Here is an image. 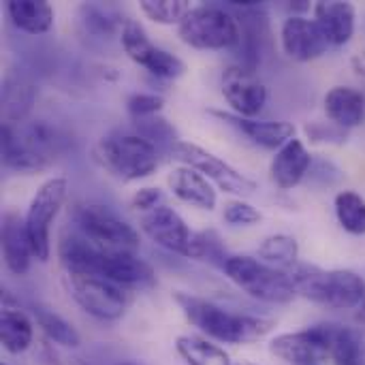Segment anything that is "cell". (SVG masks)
<instances>
[{
  "label": "cell",
  "mask_w": 365,
  "mask_h": 365,
  "mask_svg": "<svg viewBox=\"0 0 365 365\" xmlns=\"http://www.w3.org/2000/svg\"><path fill=\"white\" fill-rule=\"evenodd\" d=\"M58 257L66 276H98L120 287H150L156 274L150 263L135 252H115L96 248L83 235H64L58 244Z\"/></svg>",
  "instance_id": "cell-1"
},
{
  "label": "cell",
  "mask_w": 365,
  "mask_h": 365,
  "mask_svg": "<svg viewBox=\"0 0 365 365\" xmlns=\"http://www.w3.org/2000/svg\"><path fill=\"white\" fill-rule=\"evenodd\" d=\"M175 304L199 331L207 338H214L225 344H250L263 340L274 327L276 321L250 312H233L227 310L210 299L190 295V293H175Z\"/></svg>",
  "instance_id": "cell-2"
},
{
  "label": "cell",
  "mask_w": 365,
  "mask_h": 365,
  "mask_svg": "<svg viewBox=\"0 0 365 365\" xmlns=\"http://www.w3.org/2000/svg\"><path fill=\"white\" fill-rule=\"evenodd\" d=\"M62 152V137L45 122L2 124V163L17 173L49 169Z\"/></svg>",
  "instance_id": "cell-3"
},
{
  "label": "cell",
  "mask_w": 365,
  "mask_h": 365,
  "mask_svg": "<svg viewBox=\"0 0 365 365\" xmlns=\"http://www.w3.org/2000/svg\"><path fill=\"white\" fill-rule=\"evenodd\" d=\"M297 295L331 310H355L365 302V280L351 269L295 265L291 272Z\"/></svg>",
  "instance_id": "cell-4"
},
{
  "label": "cell",
  "mask_w": 365,
  "mask_h": 365,
  "mask_svg": "<svg viewBox=\"0 0 365 365\" xmlns=\"http://www.w3.org/2000/svg\"><path fill=\"white\" fill-rule=\"evenodd\" d=\"M227 278L246 295L265 304H291L297 297L295 282L289 272L267 265L255 257H227L222 261Z\"/></svg>",
  "instance_id": "cell-5"
},
{
  "label": "cell",
  "mask_w": 365,
  "mask_h": 365,
  "mask_svg": "<svg viewBox=\"0 0 365 365\" xmlns=\"http://www.w3.org/2000/svg\"><path fill=\"white\" fill-rule=\"evenodd\" d=\"M94 158L111 175L135 182L158 169V148L141 135H111L94 148Z\"/></svg>",
  "instance_id": "cell-6"
},
{
  "label": "cell",
  "mask_w": 365,
  "mask_h": 365,
  "mask_svg": "<svg viewBox=\"0 0 365 365\" xmlns=\"http://www.w3.org/2000/svg\"><path fill=\"white\" fill-rule=\"evenodd\" d=\"M178 36L195 49L220 51L242 43V26L237 17L222 6L203 4L190 9L178 26Z\"/></svg>",
  "instance_id": "cell-7"
},
{
  "label": "cell",
  "mask_w": 365,
  "mask_h": 365,
  "mask_svg": "<svg viewBox=\"0 0 365 365\" xmlns=\"http://www.w3.org/2000/svg\"><path fill=\"white\" fill-rule=\"evenodd\" d=\"M141 231L160 248L190 257V259H203L210 255V240L207 235H197L188 229L186 220L169 205H158L150 212L141 214Z\"/></svg>",
  "instance_id": "cell-8"
},
{
  "label": "cell",
  "mask_w": 365,
  "mask_h": 365,
  "mask_svg": "<svg viewBox=\"0 0 365 365\" xmlns=\"http://www.w3.org/2000/svg\"><path fill=\"white\" fill-rule=\"evenodd\" d=\"M79 235L92 242L96 248L115 252H137L139 233L133 225L122 220L113 210L101 203H86L75 212Z\"/></svg>",
  "instance_id": "cell-9"
},
{
  "label": "cell",
  "mask_w": 365,
  "mask_h": 365,
  "mask_svg": "<svg viewBox=\"0 0 365 365\" xmlns=\"http://www.w3.org/2000/svg\"><path fill=\"white\" fill-rule=\"evenodd\" d=\"M68 195V184L64 178H51L41 184L32 197L28 212L24 216L32 255L36 261H47L51 255V225L58 218Z\"/></svg>",
  "instance_id": "cell-10"
},
{
  "label": "cell",
  "mask_w": 365,
  "mask_h": 365,
  "mask_svg": "<svg viewBox=\"0 0 365 365\" xmlns=\"http://www.w3.org/2000/svg\"><path fill=\"white\" fill-rule=\"evenodd\" d=\"M68 287L77 306L105 323L122 319L133 302L130 289L98 276H68Z\"/></svg>",
  "instance_id": "cell-11"
},
{
  "label": "cell",
  "mask_w": 365,
  "mask_h": 365,
  "mask_svg": "<svg viewBox=\"0 0 365 365\" xmlns=\"http://www.w3.org/2000/svg\"><path fill=\"white\" fill-rule=\"evenodd\" d=\"M171 154L182 160L186 167L197 169L199 173H203L210 182H214L220 190L229 192V195H237V197H250L257 192V182L246 178L244 173H240L235 167H231L227 160H222L220 156L207 152L205 148L190 143V141H178L171 150Z\"/></svg>",
  "instance_id": "cell-12"
},
{
  "label": "cell",
  "mask_w": 365,
  "mask_h": 365,
  "mask_svg": "<svg viewBox=\"0 0 365 365\" xmlns=\"http://www.w3.org/2000/svg\"><path fill=\"white\" fill-rule=\"evenodd\" d=\"M120 41H122V47H124L126 56L135 64L143 66L145 71H150L152 75H156L160 79H178L186 71V64L175 53L154 45L150 41L148 32L135 19L124 21Z\"/></svg>",
  "instance_id": "cell-13"
},
{
  "label": "cell",
  "mask_w": 365,
  "mask_h": 365,
  "mask_svg": "<svg viewBox=\"0 0 365 365\" xmlns=\"http://www.w3.org/2000/svg\"><path fill=\"white\" fill-rule=\"evenodd\" d=\"M269 351L272 355L291 365H321L325 359H329L331 323L276 336L269 344Z\"/></svg>",
  "instance_id": "cell-14"
},
{
  "label": "cell",
  "mask_w": 365,
  "mask_h": 365,
  "mask_svg": "<svg viewBox=\"0 0 365 365\" xmlns=\"http://www.w3.org/2000/svg\"><path fill=\"white\" fill-rule=\"evenodd\" d=\"M222 94L235 115L257 118L267 103L265 83L244 66H231L222 75Z\"/></svg>",
  "instance_id": "cell-15"
},
{
  "label": "cell",
  "mask_w": 365,
  "mask_h": 365,
  "mask_svg": "<svg viewBox=\"0 0 365 365\" xmlns=\"http://www.w3.org/2000/svg\"><path fill=\"white\" fill-rule=\"evenodd\" d=\"M280 43L284 53L297 62H310L321 58L329 49V41L321 26L306 15H289L280 30Z\"/></svg>",
  "instance_id": "cell-16"
},
{
  "label": "cell",
  "mask_w": 365,
  "mask_h": 365,
  "mask_svg": "<svg viewBox=\"0 0 365 365\" xmlns=\"http://www.w3.org/2000/svg\"><path fill=\"white\" fill-rule=\"evenodd\" d=\"M2 259L6 269L15 276L28 274L30 263L34 259L26 222L15 212H6L2 216Z\"/></svg>",
  "instance_id": "cell-17"
},
{
  "label": "cell",
  "mask_w": 365,
  "mask_h": 365,
  "mask_svg": "<svg viewBox=\"0 0 365 365\" xmlns=\"http://www.w3.org/2000/svg\"><path fill=\"white\" fill-rule=\"evenodd\" d=\"M216 118L233 124L237 130H242L250 141L257 145L280 150L291 139H295V126L291 122H272V120H255V118H242L229 111H212Z\"/></svg>",
  "instance_id": "cell-18"
},
{
  "label": "cell",
  "mask_w": 365,
  "mask_h": 365,
  "mask_svg": "<svg viewBox=\"0 0 365 365\" xmlns=\"http://www.w3.org/2000/svg\"><path fill=\"white\" fill-rule=\"evenodd\" d=\"M310 167H312V154L306 150L304 141L291 139L287 145H282L276 152L269 165V173L278 188L291 190L308 175Z\"/></svg>",
  "instance_id": "cell-19"
},
{
  "label": "cell",
  "mask_w": 365,
  "mask_h": 365,
  "mask_svg": "<svg viewBox=\"0 0 365 365\" xmlns=\"http://www.w3.org/2000/svg\"><path fill=\"white\" fill-rule=\"evenodd\" d=\"M167 184H169L171 192L180 201H184L188 205H195L199 210L212 212L216 207V203H218V195H216L212 182L192 167H186V165L175 167L169 173Z\"/></svg>",
  "instance_id": "cell-20"
},
{
  "label": "cell",
  "mask_w": 365,
  "mask_h": 365,
  "mask_svg": "<svg viewBox=\"0 0 365 365\" xmlns=\"http://www.w3.org/2000/svg\"><path fill=\"white\" fill-rule=\"evenodd\" d=\"M357 11L351 2H317L314 4V21L325 32L329 45H346L355 34Z\"/></svg>",
  "instance_id": "cell-21"
},
{
  "label": "cell",
  "mask_w": 365,
  "mask_h": 365,
  "mask_svg": "<svg viewBox=\"0 0 365 365\" xmlns=\"http://www.w3.org/2000/svg\"><path fill=\"white\" fill-rule=\"evenodd\" d=\"M325 113L338 128H355L365 118V96L351 86H336L325 94Z\"/></svg>",
  "instance_id": "cell-22"
},
{
  "label": "cell",
  "mask_w": 365,
  "mask_h": 365,
  "mask_svg": "<svg viewBox=\"0 0 365 365\" xmlns=\"http://www.w3.org/2000/svg\"><path fill=\"white\" fill-rule=\"evenodd\" d=\"M6 13L15 28L26 34H45L53 26V9L45 0H9Z\"/></svg>",
  "instance_id": "cell-23"
},
{
  "label": "cell",
  "mask_w": 365,
  "mask_h": 365,
  "mask_svg": "<svg viewBox=\"0 0 365 365\" xmlns=\"http://www.w3.org/2000/svg\"><path fill=\"white\" fill-rule=\"evenodd\" d=\"M34 338L32 321L19 308L4 306L0 312V340L2 349L11 355H19L30 349Z\"/></svg>",
  "instance_id": "cell-24"
},
{
  "label": "cell",
  "mask_w": 365,
  "mask_h": 365,
  "mask_svg": "<svg viewBox=\"0 0 365 365\" xmlns=\"http://www.w3.org/2000/svg\"><path fill=\"white\" fill-rule=\"evenodd\" d=\"M36 98V88L26 77H6L2 88V118L4 124H19L26 120L32 103Z\"/></svg>",
  "instance_id": "cell-25"
},
{
  "label": "cell",
  "mask_w": 365,
  "mask_h": 365,
  "mask_svg": "<svg viewBox=\"0 0 365 365\" xmlns=\"http://www.w3.org/2000/svg\"><path fill=\"white\" fill-rule=\"evenodd\" d=\"M175 351L188 365H231V357L225 349L199 336H180L175 340Z\"/></svg>",
  "instance_id": "cell-26"
},
{
  "label": "cell",
  "mask_w": 365,
  "mask_h": 365,
  "mask_svg": "<svg viewBox=\"0 0 365 365\" xmlns=\"http://www.w3.org/2000/svg\"><path fill=\"white\" fill-rule=\"evenodd\" d=\"M334 365H365V344L361 331L331 323V351Z\"/></svg>",
  "instance_id": "cell-27"
},
{
  "label": "cell",
  "mask_w": 365,
  "mask_h": 365,
  "mask_svg": "<svg viewBox=\"0 0 365 365\" xmlns=\"http://www.w3.org/2000/svg\"><path fill=\"white\" fill-rule=\"evenodd\" d=\"M259 259L267 265L291 272L299 261V244L291 235H269L259 246Z\"/></svg>",
  "instance_id": "cell-28"
},
{
  "label": "cell",
  "mask_w": 365,
  "mask_h": 365,
  "mask_svg": "<svg viewBox=\"0 0 365 365\" xmlns=\"http://www.w3.org/2000/svg\"><path fill=\"white\" fill-rule=\"evenodd\" d=\"M32 314H34V321H36V325L41 327V331H43L51 342H56L58 346L77 349V346L81 344V338H79L77 329H75L66 319H62L60 314H56L53 310L43 308V306H34Z\"/></svg>",
  "instance_id": "cell-29"
},
{
  "label": "cell",
  "mask_w": 365,
  "mask_h": 365,
  "mask_svg": "<svg viewBox=\"0 0 365 365\" xmlns=\"http://www.w3.org/2000/svg\"><path fill=\"white\" fill-rule=\"evenodd\" d=\"M340 227L351 235H365V199L353 190H342L334 201Z\"/></svg>",
  "instance_id": "cell-30"
},
{
  "label": "cell",
  "mask_w": 365,
  "mask_h": 365,
  "mask_svg": "<svg viewBox=\"0 0 365 365\" xmlns=\"http://www.w3.org/2000/svg\"><path fill=\"white\" fill-rule=\"evenodd\" d=\"M139 9L143 11V15L148 19H152L156 24L180 26L192 6L188 0H141Z\"/></svg>",
  "instance_id": "cell-31"
},
{
  "label": "cell",
  "mask_w": 365,
  "mask_h": 365,
  "mask_svg": "<svg viewBox=\"0 0 365 365\" xmlns=\"http://www.w3.org/2000/svg\"><path fill=\"white\" fill-rule=\"evenodd\" d=\"M137 128H139V135H141L143 139H148L150 143H154L156 148H158L160 143H171V150H173V145L180 141V139L175 137L173 126H171L165 118H160V115H152V118H141V120H137Z\"/></svg>",
  "instance_id": "cell-32"
},
{
  "label": "cell",
  "mask_w": 365,
  "mask_h": 365,
  "mask_svg": "<svg viewBox=\"0 0 365 365\" xmlns=\"http://www.w3.org/2000/svg\"><path fill=\"white\" fill-rule=\"evenodd\" d=\"M163 107H165V98L160 94H152V92H137L126 101V109L135 120L158 115L163 111Z\"/></svg>",
  "instance_id": "cell-33"
},
{
  "label": "cell",
  "mask_w": 365,
  "mask_h": 365,
  "mask_svg": "<svg viewBox=\"0 0 365 365\" xmlns=\"http://www.w3.org/2000/svg\"><path fill=\"white\" fill-rule=\"evenodd\" d=\"M222 218H225V222H229L233 227H250L261 220V212L255 205H250L248 201L240 199V201H229L225 205Z\"/></svg>",
  "instance_id": "cell-34"
},
{
  "label": "cell",
  "mask_w": 365,
  "mask_h": 365,
  "mask_svg": "<svg viewBox=\"0 0 365 365\" xmlns=\"http://www.w3.org/2000/svg\"><path fill=\"white\" fill-rule=\"evenodd\" d=\"M163 205V192L158 188H141L137 190V195L133 197V207L143 212H150L154 207Z\"/></svg>",
  "instance_id": "cell-35"
},
{
  "label": "cell",
  "mask_w": 365,
  "mask_h": 365,
  "mask_svg": "<svg viewBox=\"0 0 365 365\" xmlns=\"http://www.w3.org/2000/svg\"><path fill=\"white\" fill-rule=\"evenodd\" d=\"M355 321H357L359 329H364L365 331V302L359 308H355Z\"/></svg>",
  "instance_id": "cell-36"
},
{
  "label": "cell",
  "mask_w": 365,
  "mask_h": 365,
  "mask_svg": "<svg viewBox=\"0 0 365 365\" xmlns=\"http://www.w3.org/2000/svg\"><path fill=\"white\" fill-rule=\"evenodd\" d=\"M237 365H255V364H237Z\"/></svg>",
  "instance_id": "cell-37"
},
{
  "label": "cell",
  "mask_w": 365,
  "mask_h": 365,
  "mask_svg": "<svg viewBox=\"0 0 365 365\" xmlns=\"http://www.w3.org/2000/svg\"><path fill=\"white\" fill-rule=\"evenodd\" d=\"M118 365H135V364H118Z\"/></svg>",
  "instance_id": "cell-38"
}]
</instances>
